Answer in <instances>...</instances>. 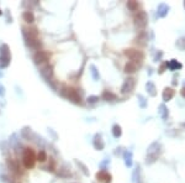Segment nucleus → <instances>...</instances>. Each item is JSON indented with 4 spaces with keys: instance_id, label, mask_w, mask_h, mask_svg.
Segmentation results:
<instances>
[{
    "instance_id": "nucleus-1",
    "label": "nucleus",
    "mask_w": 185,
    "mask_h": 183,
    "mask_svg": "<svg viewBox=\"0 0 185 183\" xmlns=\"http://www.w3.org/2000/svg\"><path fill=\"white\" fill-rule=\"evenodd\" d=\"M22 162L26 168H32L35 166L36 162V156H35V151L32 149H25L24 151V156H22Z\"/></svg>"
},
{
    "instance_id": "nucleus-2",
    "label": "nucleus",
    "mask_w": 185,
    "mask_h": 183,
    "mask_svg": "<svg viewBox=\"0 0 185 183\" xmlns=\"http://www.w3.org/2000/svg\"><path fill=\"white\" fill-rule=\"evenodd\" d=\"M61 94L63 95V97H66L67 99L74 102V103H78V104L82 103V98H80L79 93L73 88H67V87H64V88L61 90Z\"/></svg>"
},
{
    "instance_id": "nucleus-3",
    "label": "nucleus",
    "mask_w": 185,
    "mask_h": 183,
    "mask_svg": "<svg viewBox=\"0 0 185 183\" xmlns=\"http://www.w3.org/2000/svg\"><path fill=\"white\" fill-rule=\"evenodd\" d=\"M125 54L131 59V62H135L136 65H140V63L143 61V53L141 51H138V50H133V48H130V50H126L125 51Z\"/></svg>"
},
{
    "instance_id": "nucleus-4",
    "label": "nucleus",
    "mask_w": 185,
    "mask_h": 183,
    "mask_svg": "<svg viewBox=\"0 0 185 183\" xmlns=\"http://www.w3.org/2000/svg\"><path fill=\"white\" fill-rule=\"evenodd\" d=\"M133 20H135V25L138 29H143L147 25V14L145 11H138Z\"/></svg>"
},
{
    "instance_id": "nucleus-5",
    "label": "nucleus",
    "mask_w": 185,
    "mask_h": 183,
    "mask_svg": "<svg viewBox=\"0 0 185 183\" xmlns=\"http://www.w3.org/2000/svg\"><path fill=\"white\" fill-rule=\"evenodd\" d=\"M135 85H136V80L133 79V78H128L125 80V83L122 85V88H121V92L125 94V93H130V92H132L133 88H135Z\"/></svg>"
},
{
    "instance_id": "nucleus-6",
    "label": "nucleus",
    "mask_w": 185,
    "mask_h": 183,
    "mask_svg": "<svg viewBox=\"0 0 185 183\" xmlns=\"http://www.w3.org/2000/svg\"><path fill=\"white\" fill-rule=\"evenodd\" d=\"M48 58H49L48 52L38 51V52H37L35 56H34V61H35V63H42V62L48 61Z\"/></svg>"
},
{
    "instance_id": "nucleus-7",
    "label": "nucleus",
    "mask_w": 185,
    "mask_h": 183,
    "mask_svg": "<svg viewBox=\"0 0 185 183\" xmlns=\"http://www.w3.org/2000/svg\"><path fill=\"white\" fill-rule=\"evenodd\" d=\"M96 178H98V181L104 182V183H110V182H111V176H110V173H108V172L104 171V170L96 173Z\"/></svg>"
},
{
    "instance_id": "nucleus-8",
    "label": "nucleus",
    "mask_w": 185,
    "mask_h": 183,
    "mask_svg": "<svg viewBox=\"0 0 185 183\" xmlns=\"http://www.w3.org/2000/svg\"><path fill=\"white\" fill-rule=\"evenodd\" d=\"M175 94V90L172 89V88H165L164 92H163V99L164 102H168V100H170Z\"/></svg>"
},
{
    "instance_id": "nucleus-9",
    "label": "nucleus",
    "mask_w": 185,
    "mask_h": 183,
    "mask_svg": "<svg viewBox=\"0 0 185 183\" xmlns=\"http://www.w3.org/2000/svg\"><path fill=\"white\" fill-rule=\"evenodd\" d=\"M41 74H42L47 80H49L51 77H52V67H51V66L43 67L42 69H41Z\"/></svg>"
},
{
    "instance_id": "nucleus-10",
    "label": "nucleus",
    "mask_w": 185,
    "mask_h": 183,
    "mask_svg": "<svg viewBox=\"0 0 185 183\" xmlns=\"http://www.w3.org/2000/svg\"><path fill=\"white\" fill-rule=\"evenodd\" d=\"M0 57L10 59V51H9L8 45H3L1 47H0Z\"/></svg>"
},
{
    "instance_id": "nucleus-11",
    "label": "nucleus",
    "mask_w": 185,
    "mask_h": 183,
    "mask_svg": "<svg viewBox=\"0 0 185 183\" xmlns=\"http://www.w3.org/2000/svg\"><path fill=\"white\" fill-rule=\"evenodd\" d=\"M137 69V65L135 62H131L130 61L126 66H125V72L126 73H133V72H136Z\"/></svg>"
},
{
    "instance_id": "nucleus-12",
    "label": "nucleus",
    "mask_w": 185,
    "mask_h": 183,
    "mask_svg": "<svg viewBox=\"0 0 185 183\" xmlns=\"http://www.w3.org/2000/svg\"><path fill=\"white\" fill-rule=\"evenodd\" d=\"M94 146H95V149H96V150H103V149H104V142H103V140H101V137H100L99 135H98V136H95Z\"/></svg>"
},
{
    "instance_id": "nucleus-13",
    "label": "nucleus",
    "mask_w": 185,
    "mask_h": 183,
    "mask_svg": "<svg viewBox=\"0 0 185 183\" xmlns=\"http://www.w3.org/2000/svg\"><path fill=\"white\" fill-rule=\"evenodd\" d=\"M22 17H24V20L26 21V22H34V20H35V16H34V14H32L31 11H25L24 12V15H22Z\"/></svg>"
},
{
    "instance_id": "nucleus-14",
    "label": "nucleus",
    "mask_w": 185,
    "mask_h": 183,
    "mask_svg": "<svg viewBox=\"0 0 185 183\" xmlns=\"http://www.w3.org/2000/svg\"><path fill=\"white\" fill-rule=\"evenodd\" d=\"M8 164H9V167H10V170H12L14 172H18V164H17V162L15 161V160L9 158Z\"/></svg>"
},
{
    "instance_id": "nucleus-15",
    "label": "nucleus",
    "mask_w": 185,
    "mask_h": 183,
    "mask_svg": "<svg viewBox=\"0 0 185 183\" xmlns=\"http://www.w3.org/2000/svg\"><path fill=\"white\" fill-rule=\"evenodd\" d=\"M169 10V8L165 5V4H160L159 8H158V15L159 16H165V14L168 12Z\"/></svg>"
},
{
    "instance_id": "nucleus-16",
    "label": "nucleus",
    "mask_w": 185,
    "mask_h": 183,
    "mask_svg": "<svg viewBox=\"0 0 185 183\" xmlns=\"http://www.w3.org/2000/svg\"><path fill=\"white\" fill-rule=\"evenodd\" d=\"M103 98H104L105 100H115V99H116V95L112 94L111 92L105 90L104 93H103Z\"/></svg>"
},
{
    "instance_id": "nucleus-17",
    "label": "nucleus",
    "mask_w": 185,
    "mask_h": 183,
    "mask_svg": "<svg viewBox=\"0 0 185 183\" xmlns=\"http://www.w3.org/2000/svg\"><path fill=\"white\" fill-rule=\"evenodd\" d=\"M125 162H126V166H131L132 164V153L131 152H125Z\"/></svg>"
},
{
    "instance_id": "nucleus-18",
    "label": "nucleus",
    "mask_w": 185,
    "mask_h": 183,
    "mask_svg": "<svg viewBox=\"0 0 185 183\" xmlns=\"http://www.w3.org/2000/svg\"><path fill=\"white\" fill-rule=\"evenodd\" d=\"M168 65V67H170L172 69H177V68H182V65L178 62V61H175V59H172V62L170 63H166Z\"/></svg>"
},
{
    "instance_id": "nucleus-19",
    "label": "nucleus",
    "mask_w": 185,
    "mask_h": 183,
    "mask_svg": "<svg viewBox=\"0 0 185 183\" xmlns=\"http://www.w3.org/2000/svg\"><path fill=\"white\" fill-rule=\"evenodd\" d=\"M127 6H128L130 10H132V11L138 10V3L137 1H128L127 3Z\"/></svg>"
},
{
    "instance_id": "nucleus-20",
    "label": "nucleus",
    "mask_w": 185,
    "mask_h": 183,
    "mask_svg": "<svg viewBox=\"0 0 185 183\" xmlns=\"http://www.w3.org/2000/svg\"><path fill=\"white\" fill-rule=\"evenodd\" d=\"M112 134H114L115 137L121 136V127H120L119 125H114V127H112Z\"/></svg>"
},
{
    "instance_id": "nucleus-21",
    "label": "nucleus",
    "mask_w": 185,
    "mask_h": 183,
    "mask_svg": "<svg viewBox=\"0 0 185 183\" xmlns=\"http://www.w3.org/2000/svg\"><path fill=\"white\" fill-rule=\"evenodd\" d=\"M140 41V43L141 45H146V41H147V35L145 32H141L140 36L137 37V42Z\"/></svg>"
},
{
    "instance_id": "nucleus-22",
    "label": "nucleus",
    "mask_w": 185,
    "mask_h": 183,
    "mask_svg": "<svg viewBox=\"0 0 185 183\" xmlns=\"http://www.w3.org/2000/svg\"><path fill=\"white\" fill-rule=\"evenodd\" d=\"M147 89L149 90L151 95H156V87H154V84L152 83V82H148L147 83Z\"/></svg>"
},
{
    "instance_id": "nucleus-23",
    "label": "nucleus",
    "mask_w": 185,
    "mask_h": 183,
    "mask_svg": "<svg viewBox=\"0 0 185 183\" xmlns=\"http://www.w3.org/2000/svg\"><path fill=\"white\" fill-rule=\"evenodd\" d=\"M37 160H38V161H41V162H43V161H46V160H47V155H46L45 151H40L38 155H37Z\"/></svg>"
},
{
    "instance_id": "nucleus-24",
    "label": "nucleus",
    "mask_w": 185,
    "mask_h": 183,
    "mask_svg": "<svg viewBox=\"0 0 185 183\" xmlns=\"http://www.w3.org/2000/svg\"><path fill=\"white\" fill-rule=\"evenodd\" d=\"M9 62H10V59H6V58H3V57H0V68L8 67Z\"/></svg>"
},
{
    "instance_id": "nucleus-25",
    "label": "nucleus",
    "mask_w": 185,
    "mask_h": 183,
    "mask_svg": "<svg viewBox=\"0 0 185 183\" xmlns=\"http://www.w3.org/2000/svg\"><path fill=\"white\" fill-rule=\"evenodd\" d=\"M159 109H160V110H159V113H160L162 118H163V119H165V118H166V108L164 107V105H160V107H159Z\"/></svg>"
},
{
    "instance_id": "nucleus-26",
    "label": "nucleus",
    "mask_w": 185,
    "mask_h": 183,
    "mask_svg": "<svg viewBox=\"0 0 185 183\" xmlns=\"http://www.w3.org/2000/svg\"><path fill=\"white\" fill-rule=\"evenodd\" d=\"M96 100H99V97H89L88 98V102H90V103H95Z\"/></svg>"
},
{
    "instance_id": "nucleus-27",
    "label": "nucleus",
    "mask_w": 185,
    "mask_h": 183,
    "mask_svg": "<svg viewBox=\"0 0 185 183\" xmlns=\"http://www.w3.org/2000/svg\"><path fill=\"white\" fill-rule=\"evenodd\" d=\"M91 69H92V71H91V73H92V76H94V78H95V79H98V78H99V76H98V74H96V71H95V67H91Z\"/></svg>"
},
{
    "instance_id": "nucleus-28",
    "label": "nucleus",
    "mask_w": 185,
    "mask_h": 183,
    "mask_svg": "<svg viewBox=\"0 0 185 183\" xmlns=\"http://www.w3.org/2000/svg\"><path fill=\"white\" fill-rule=\"evenodd\" d=\"M138 98L141 99V105H142V107H145V99H143V97H142V95H138Z\"/></svg>"
},
{
    "instance_id": "nucleus-29",
    "label": "nucleus",
    "mask_w": 185,
    "mask_h": 183,
    "mask_svg": "<svg viewBox=\"0 0 185 183\" xmlns=\"http://www.w3.org/2000/svg\"><path fill=\"white\" fill-rule=\"evenodd\" d=\"M182 95L185 98V88H183V89H182Z\"/></svg>"
},
{
    "instance_id": "nucleus-30",
    "label": "nucleus",
    "mask_w": 185,
    "mask_h": 183,
    "mask_svg": "<svg viewBox=\"0 0 185 183\" xmlns=\"http://www.w3.org/2000/svg\"><path fill=\"white\" fill-rule=\"evenodd\" d=\"M0 94H4V88H3V87H0Z\"/></svg>"
},
{
    "instance_id": "nucleus-31",
    "label": "nucleus",
    "mask_w": 185,
    "mask_h": 183,
    "mask_svg": "<svg viewBox=\"0 0 185 183\" xmlns=\"http://www.w3.org/2000/svg\"><path fill=\"white\" fill-rule=\"evenodd\" d=\"M0 15H1V10H0Z\"/></svg>"
},
{
    "instance_id": "nucleus-32",
    "label": "nucleus",
    "mask_w": 185,
    "mask_h": 183,
    "mask_svg": "<svg viewBox=\"0 0 185 183\" xmlns=\"http://www.w3.org/2000/svg\"><path fill=\"white\" fill-rule=\"evenodd\" d=\"M184 6H185V4H184Z\"/></svg>"
}]
</instances>
